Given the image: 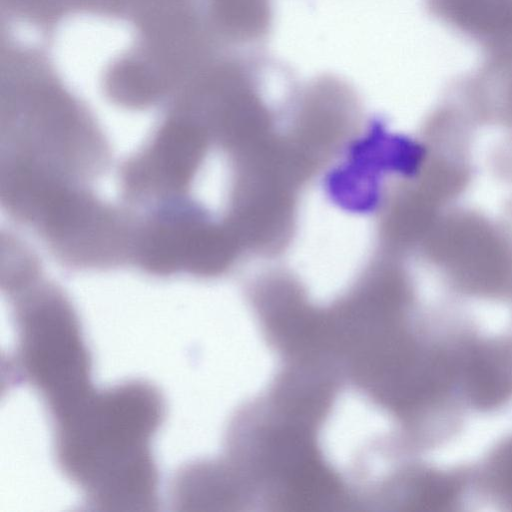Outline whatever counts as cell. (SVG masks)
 Segmentation results:
<instances>
[{
    "mask_svg": "<svg viewBox=\"0 0 512 512\" xmlns=\"http://www.w3.org/2000/svg\"><path fill=\"white\" fill-rule=\"evenodd\" d=\"M494 474L499 488L512 498V445L497 457Z\"/></svg>",
    "mask_w": 512,
    "mask_h": 512,
    "instance_id": "cell-4",
    "label": "cell"
},
{
    "mask_svg": "<svg viewBox=\"0 0 512 512\" xmlns=\"http://www.w3.org/2000/svg\"><path fill=\"white\" fill-rule=\"evenodd\" d=\"M437 17L463 25H493L512 17V0H426Z\"/></svg>",
    "mask_w": 512,
    "mask_h": 512,
    "instance_id": "cell-3",
    "label": "cell"
},
{
    "mask_svg": "<svg viewBox=\"0 0 512 512\" xmlns=\"http://www.w3.org/2000/svg\"><path fill=\"white\" fill-rule=\"evenodd\" d=\"M19 308L31 375L62 412L77 403L86 364L73 315L62 295L47 285L28 291Z\"/></svg>",
    "mask_w": 512,
    "mask_h": 512,
    "instance_id": "cell-1",
    "label": "cell"
},
{
    "mask_svg": "<svg viewBox=\"0 0 512 512\" xmlns=\"http://www.w3.org/2000/svg\"><path fill=\"white\" fill-rule=\"evenodd\" d=\"M464 376L470 398L481 407H493L512 394V344H484L469 355Z\"/></svg>",
    "mask_w": 512,
    "mask_h": 512,
    "instance_id": "cell-2",
    "label": "cell"
}]
</instances>
